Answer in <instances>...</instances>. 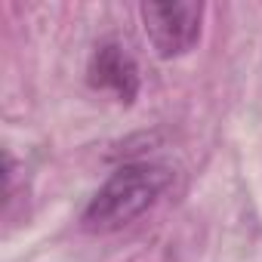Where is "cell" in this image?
Instances as JSON below:
<instances>
[{
	"label": "cell",
	"instance_id": "3",
	"mask_svg": "<svg viewBox=\"0 0 262 262\" xmlns=\"http://www.w3.org/2000/svg\"><path fill=\"white\" fill-rule=\"evenodd\" d=\"M86 80L93 90L114 93L117 102L123 105H129L139 96V65L117 40H105L96 47L90 68H86Z\"/></svg>",
	"mask_w": 262,
	"mask_h": 262
},
{
	"label": "cell",
	"instance_id": "2",
	"mask_svg": "<svg viewBox=\"0 0 262 262\" xmlns=\"http://www.w3.org/2000/svg\"><path fill=\"white\" fill-rule=\"evenodd\" d=\"M139 13L151 47L164 59L185 56L201 40L204 7L194 0H148Z\"/></svg>",
	"mask_w": 262,
	"mask_h": 262
},
{
	"label": "cell",
	"instance_id": "1",
	"mask_svg": "<svg viewBox=\"0 0 262 262\" xmlns=\"http://www.w3.org/2000/svg\"><path fill=\"white\" fill-rule=\"evenodd\" d=\"M170 185V170L151 161L120 164L83 207L80 225L96 234L117 231L139 219Z\"/></svg>",
	"mask_w": 262,
	"mask_h": 262
}]
</instances>
